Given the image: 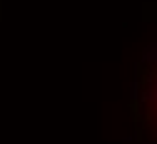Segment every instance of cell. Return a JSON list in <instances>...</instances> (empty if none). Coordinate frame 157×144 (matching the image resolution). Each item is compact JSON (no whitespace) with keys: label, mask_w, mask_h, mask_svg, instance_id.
<instances>
[{"label":"cell","mask_w":157,"mask_h":144,"mask_svg":"<svg viewBox=\"0 0 157 144\" xmlns=\"http://www.w3.org/2000/svg\"><path fill=\"white\" fill-rule=\"evenodd\" d=\"M155 62H157V57H155Z\"/></svg>","instance_id":"6da1fadb"}]
</instances>
